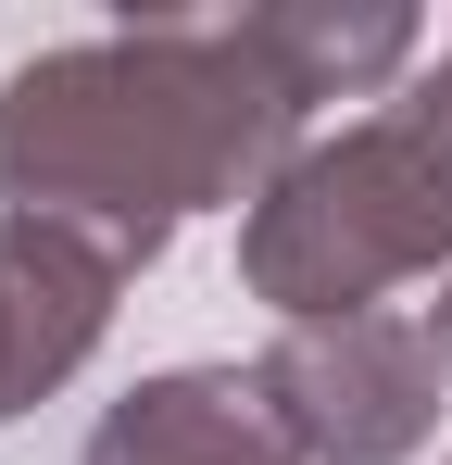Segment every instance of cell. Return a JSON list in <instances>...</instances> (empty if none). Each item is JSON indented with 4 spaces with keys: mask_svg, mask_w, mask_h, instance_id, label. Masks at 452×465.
Here are the masks:
<instances>
[{
    "mask_svg": "<svg viewBox=\"0 0 452 465\" xmlns=\"http://www.w3.org/2000/svg\"><path fill=\"white\" fill-rule=\"evenodd\" d=\"M440 465H452V453H440Z\"/></svg>",
    "mask_w": 452,
    "mask_h": 465,
    "instance_id": "obj_8",
    "label": "cell"
},
{
    "mask_svg": "<svg viewBox=\"0 0 452 465\" xmlns=\"http://www.w3.org/2000/svg\"><path fill=\"white\" fill-rule=\"evenodd\" d=\"M427 352H440V378H452V277H440V302H427Z\"/></svg>",
    "mask_w": 452,
    "mask_h": 465,
    "instance_id": "obj_7",
    "label": "cell"
},
{
    "mask_svg": "<svg viewBox=\"0 0 452 465\" xmlns=\"http://www.w3.org/2000/svg\"><path fill=\"white\" fill-rule=\"evenodd\" d=\"M301 465H402L440 440V352L427 314H327V327H277V352L251 365Z\"/></svg>",
    "mask_w": 452,
    "mask_h": 465,
    "instance_id": "obj_3",
    "label": "cell"
},
{
    "mask_svg": "<svg viewBox=\"0 0 452 465\" xmlns=\"http://www.w3.org/2000/svg\"><path fill=\"white\" fill-rule=\"evenodd\" d=\"M301 152V101L239 13H126L0 76V214L101 239L126 277L189 214H251Z\"/></svg>",
    "mask_w": 452,
    "mask_h": 465,
    "instance_id": "obj_1",
    "label": "cell"
},
{
    "mask_svg": "<svg viewBox=\"0 0 452 465\" xmlns=\"http://www.w3.org/2000/svg\"><path fill=\"white\" fill-rule=\"evenodd\" d=\"M126 264L101 239L51 227V214H0V415L51 402V390L101 352Z\"/></svg>",
    "mask_w": 452,
    "mask_h": 465,
    "instance_id": "obj_4",
    "label": "cell"
},
{
    "mask_svg": "<svg viewBox=\"0 0 452 465\" xmlns=\"http://www.w3.org/2000/svg\"><path fill=\"white\" fill-rule=\"evenodd\" d=\"M75 465H301V453L251 365H163L126 402H101Z\"/></svg>",
    "mask_w": 452,
    "mask_h": 465,
    "instance_id": "obj_5",
    "label": "cell"
},
{
    "mask_svg": "<svg viewBox=\"0 0 452 465\" xmlns=\"http://www.w3.org/2000/svg\"><path fill=\"white\" fill-rule=\"evenodd\" d=\"M239 25H251V51L277 64V88L301 114L314 101H377L427 64V13H402V0H264Z\"/></svg>",
    "mask_w": 452,
    "mask_h": 465,
    "instance_id": "obj_6",
    "label": "cell"
},
{
    "mask_svg": "<svg viewBox=\"0 0 452 465\" xmlns=\"http://www.w3.org/2000/svg\"><path fill=\"white\" fill-rule=\"evenodd\" d=\"M415 277H452V25L377 114L301 139L290 176L239 214V290L277 327L389 314Z\"/></svg>",
    "mask_w": 452,
    "mask_h": 465,
    "instance_id": "obj_2",
    "label": "cell"
}]
</instances>
